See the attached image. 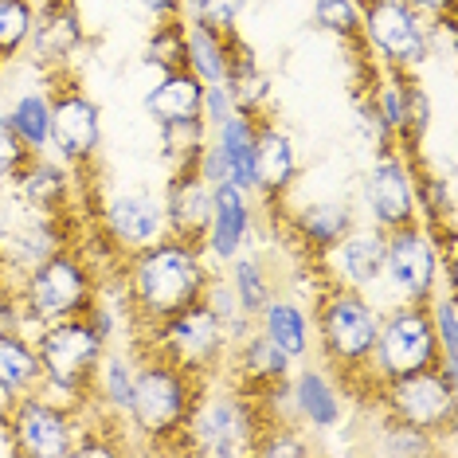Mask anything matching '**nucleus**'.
<instances>
[{
  "mask_svg": "<svg viewBox=\"0 0 458 458\" xmlns=\"http://www.w3.org/2000/svg\"><path fill=\"white\" fill-rule=\"evenodd\" d=\"M420 16L435 20V16H454V0H408Z\"/></svg>",
  "mask_w": 458,
  "mask_h": 458,
  "instance_id": "obj_43",
  "label": "nucleus"
},
{
  "mask_svg": "<svg viewBox=\"0 0 458 458\" xmlns=\"http://www.w3.org/2000/svg\"><path fill=\"white\" fill-rule=\"evenodd\" d=\"M255 326L263 329L290 360H306L310 352H314V321H310V314L301 310L298 298L275 294L263 310H259Z\"/></svg>",
  "mask_w": 458,
  "mask_h": 458,
  "instance_id": "obj_25",
  "label": "nucleus"
},
{
  "mask_svg": "<svg viewBox=\"0 0 458 458\" xmlns=\"http://www.w3.org/2000/svg\"><path fill=\"white\" fill-rule=\"evenodd\" d=\"M435 364H439V337L431 326V301H395L388 314H380L377 349L369 360V377L377 388Z\"/></svg>",
  "mask_w": 458,
  "mask_h": 458,
  "instance_id": "obj_7",
  "label": "nucleus"
},
{
  "mask_svg": "<svg viewBox=\"0 0 458 458\" xmlns=\"http://www.w3.org/2000/svg\"><path fill=\"white\" fill-rule=\"evenodd\" d=\"M224 87H227V95H232V102H235V110L267 114V106H270V79H267V71L255 64L251 47H247L235 32L227 36V75H224Z\"/></svg>",
  "mask_w": 458,
  "mask_h": 458,
  "instance_id": "obj_28",
  "label": "nucleus"
},
{
  "mask_svg": "<svg viewBox=\"0 0 458 458\" xmlns=\"http://www.w3.org/2000/svg\"><path fill=\"white\" fill-rule=\"evenodd\" d=\"M145 64H153L161 75H165V71L184 67V16L157 20L149 44H145Z\"/></svg>",
  "mask_w": 458,
  "mask_h": 458,
  "instance_id": "obj_36",
  "label": "nucleus"
},
{
  "mask_svg": "<svg viewBox=\"0 0 458 458\" xmlns=\"http://www.w3.org/2000/svg\"><path fill=\"white\" fill-rule=\"evenodd\" d=\"M227 349H232L227 329L216 321V314L204 301H196V306L181 310V314L157 321V326H153V345H149V352H161V357L184 364L196 377H208V372L224 369Z\"/></svg>",
  "mask_w": 458,
  "mask_h": 458,
  "instance_id": "obj_12",
  "label": "nucleus"
},
{
  "mask_svg": "<svg viewBox=\"0 0 458 458\" xmlns=\"http://www.w3.org/2000/svg\"><path fill=\"white\" fill-rule=\"evenodd\" d=\"M255 130H259V114H247V110H235L232 118H224L212 130L227 181L239 184L243 192H255Z\"/></svg>",
  "mask_w": 458,
  "mask_h": 458,
  "instance_id": "obj_26",
  "label": "nucleus"
},
{
  "mask_svg": "<svg viewBox=\"0 0 458 458\" xmlns=\"http://www.w3.org/2000/svg\"><path fill=\"white\" fill-rule=\"evenodd\" d=\"M4 126L13 130L32 153H44L47 133H51V95H39V90L20 95L13 106L4 110Z\"/></svg>",
  "mask_w": 458,
  "mask_h": 458,
  "instance_id": "obj_32",
  "label": "nucleus"
},
{
  "mask_svg": "<svg viewBox=\"0 0 458 458\" xmlns=\"http://www.w3.org/2000/svg\"><path fill=\"white\" fill-rule=\"evenodd\" d=\"M95 294H98L95 270L82 263V255L67 251V247L44 259L39 267H32L16 286L20 314H24V321H32L36 329L47 326V321L87 314Z\"/></svg>",
  "mask_w": 458,
  "mask_h": 458,
  "instance_id": "obj_6",
  "label": "nucleus"
},
{
  "mask_svg": "<svg viewBox=\"0 0 458 458\" xmlns=\"http://www.w3.org/2000/svg\"><path fill=\"white\" fill-rule=\"evenodd\" d=\"M0 431L8 435V451L24 458H71L79 439V408L39 392H24L0 415Z\"/></svg>",
  "mask_w": 458,
  "mask_h": 458,
  "instance_id": "obj_8",
  "label": "nucleus"
},
{
  "mask_svg": "<svg viewBox=\"0 0 458 458\" xmlns=\"http://www.w3.org/2000/svg\"><path fill=\"white\" fill-rule=\"evenodd\" d=\"M290 408H294L301 427L326 435L345 420V395H341V384L333 380L326 364H301L290 377Z\"/></svg>",
  "mask_w": 458,
  "mask_h": 458,
  "instance_id": "obj_19",
  "label": "nucleus"
},
{
  "mask_svg": "<svg viewBox=\"0 0 458 458\" xmlns=\"http://www.w3.org/2000/svg\"><path fill=\"white\" fill-rule=\"evenodd\" d=\"M102 145V118L98 106L82 95L79 87H59L51 90V133L47 149L59 153L67 165H87L95 161Z\"/></svg>",
  "mask_w": 458,
  "mask_h": 458,
  "instance_id": "obj_14",
  "label": "nucleus"
},
{
  "mask_svg": "<svg viewBox=\"0 0 458 458\" xmlns=\"http://www.w3.org/2000/svg\"><path fill=\"white\" fill-rule=\"evenodd\" d=\"M36 352H39V369H44V392L71 403V408H82L90 395L95 369L102 352H106V337L90 326L87 314H79L39 326Z\"/></svg>",
  "mask_w": 458,
  "mask_h": 458,
  "instance_id": "obj_5",
  "label": "nucleus"
},
{
  "mask_svg": "<svg viewBox=\"0 0 458 458\" xmlns=\"http://www.w3.org/2000/svg\"><path fill=\"white\" fill-rule=\"evenodd\" d=\"M439 275H451L439 259V239L435 227L423 220L400 224L384 232V278L395 301H431L439 294Z\"/></svg>",
  "mask_w": 458,
  "mask_h": 458,
  "instance_id": "obj_10",
  "label": "nucleus"
},
{
  "mask_svg": "<svg viewBox=\"0 0 458 458\" xmlns=\"http://www.w3.org/2000/svg\"><path fill=\"white\" fill-rule=\"evenodd\" d=\"M310 321H314V337H318L314 345L329 372H341V380L349 384L357 377H369V360L380 333V310L364 298V290L326 283L321 294L314 298ZM372 392H377V384H372Z\"/></svg>",
  "mask_w": 458,
  "mask_h": 458,
  "instance_id": "obj_2",
  "label": "nucleus"
},
{
  "mask_svg": "<svg viewBox=\"0 0 458 458\" xmlns=\"http://www.w3.org/2000/svg\"><path fill=\"white\" fill-rule=\"evenodd\" d=\"M380 411L384 420L395 423H411L420 431L439 435H454V415H458V380L443 377L439 364L423 372H411L403 380L380 384L377 388Z\"/></svg>",
  "mask_w": 458,
  "mask_h": 458,
  "instance_id": "obj_11",
  "label": "nucleus"
},
{
  "mask_svg": "<svg viewBox=\"0 0 458 458\" xmlns=\"http://www.w3.org/2000/svg\"><path fill=\"white\" fill-rule=\"evenodd\" d=\"M133 377H138V364H133L126 352H102L95 380H90L87 403L106 415L110 423H126L130 400H133Z\"/></svg>",
  "mask_w": 458,
  "mask_h": 458,
  "instance_id": "obj_27",
  "label": "nucleus"
},
{
  "mask_svg": "<svg viewBox=\"0 0 458 458\" xmlns=\"http://www.w3.org/2000/svg\"><path fill=\"white\" fill-rule=\"evenodd\" d=\"M377 451L380 454H392V458H423V454L439 451V439H435L431 431H420V427H411V423L384 420V431H380Z\"/></svg>",
  "mask_w": 458,
  "mask_h": 458,
  "instance_id": "obj_37",
  "label": "nucleus"
},
{
  "mask_svg": "<svg viewBox=\"0 0 458 458\" xmlns=\"http://www.w3.org/2000/svg\"><path fill=\"white\" fill-rule=\"evenodd\" d=\"M82 39H87V32H82L75 0H36V28L32 39H28L32 64L47 71L67 67L79 55Z\"/></svg>",
  "mask_w": 458,
  "mask_h": 458,
  "instance_id": "obj_15",
  "label": "nucleus"
},
{
  "mask_svg": "<svg viewBox=\"0 0 458 458\" xmlns=\"http://www.w3.org/2000/svg\"><path fill=\"white\" fill-rule=\"evenodd\" d=\"M0 384L13 395L44 388V369H39L36 341H28L24 329L0 326Z\"/></svg>",
  "mask_w": 458,
  "mask_h": 458,
  "instance_id": "obj_30",
  "label": "nucleus"
},
{
  "mask_svg": "<svg viewBox=\"0 0 458 458\" xmlns=\"http://www.w3.org/2000/svg\"><path fill=\"white\" fill-rule=\"evenodd\" d=\"M329 283L352 286V290H372L384 278V232L372 227H352L337 247L321 255Z\"/></svg>",
  "mask_w": 458,
  "mask_h": 458,
  "instance_id": "obj_18",
  "label": "nucleus"
},
{
  "mask_svg": "<svg viewBox=\"0 0 458 458\" xmlns=\"http://www.w3.org/2000/svg\"><path fill=\"white\" fill-rule=\"evenodd\" d=\"M208 263L204 247L189 243V239L161 235L157 243L141 247L130 255L126 263V298L130 310L141 321H149V329L157 321L181 314L200 301L208 286Z\"/></svg>",
  "mask_w": 458,
  "mask_h": 458,
  "instance_id": "obj_1",
  "label": "nucleus"
},
{
  "mask_svg": "<svg viewBox=\"0 0 458 458\" xmlns=\"http://www.w3.org/2000/svg\"><path fill=\"white\" fill-rule=\"evenodd\" d=\"M431 326L439 337V364H458V329H454V294L431 298Z\"/></svg>",
  "mask_w": 458,
  "mask_h": 458,
  "instance_id": "obj_40",
  "label": "nucleus"
},
{
  "mask_svg": "<svg viewBox=\"0 0 458 458\" xmlns=\"http://www.w3.org/2000/svg\"><path fill=\"white\" fill-rule=\"evenodd\" d=\"M208 141V126L204 118H176V122H161V149L169 169H189L200 153V145Z\"/></svg>",
  "mask_w": 458,
  "mask_h": 458,
  "instance_id": "obj_34",
  "label": "nucleus"
},
{
  "mask_svg": "<svg viewBox=\"0 0 458 458\" xmlns=\"http://www.w3.org/2000/svg\"><path fill=\"white\" fill-rule=\"evenodd\" d=\"M314 24L337 39H360V0H314Z\"/></svg>",
  "mask_w": 458,
  "mask_h": 458,
  "instance_id": "obj_39",
  "label": "nucleus"
},
{
  "mask_svg": "<svg viewBox=\"0 0 458 458\" xmlns=\"http://www.w3.org/2000/svg\"><path fill=\"white\" fill-rule=\"evenodd\" d=\"M13 189H16V200L24 204L28 212L67 216V204H71V196H75V181H71L67 161L32 153L24 169L16 173Z\"/></svg>",
  "mask_w": 458,
  "mask_h": 458,
  "instance_id": "obj_21",
  "label": "nucleus"
},
{
  "mask_svg": "<svg viewBox=\"0 0 458 458\" xmlns=\"http://www.w3.org/2000/svg\"><path fill=\"white\" fill-rule=\"evenodd\" d=\"M181 13L192 24H204V28L232 36L247 13V0H181Z\"/></svg>",
  "mask_w": 458,
  "mask_h": 458,
  "instance_id": "obj_38",
  "label": "nucleus"
},
{
  "mask_svg": "<svg viewBox=\"0 0 458 458\" xmlns=\"http://www.w3.org/2000/svg\"><path fill=\"white\" fill-rule=\"evenodd\" d=\"M415 173L411 161L400 149H380L377 161L364 173V212L372 216V224L380 232H392L400 224L420 220V200H415Z\"/></svg>",
  "mask_w": 458,
  "mask_h": 458,
  "instance_id": "obj_13",
  "label": "nucleus"
},
{
  "mask_svg": "<svg viewBox=\"0 0 458 458\" xmlns=\"http://www.w3.org/2000/svg\"><path fill=\"white\" fill-rule=\"evenodd\" d=\"M352 227H357V208L349 200H314V204H301L290 216L294 243H301V255L314 259V263H321V255L329 247H337Z\"/></svg>",
  "mask_w": 458,
  "mask_h": 458,
  "instance_id": "obj_22",
  "label": "nucleus"
},
{
  "mask_svg": "<svg viewBox=\"0 0 458 458\" xmlns=\"http://www.w3.org/2000/svg\"><path fill=\"white\" fill-rule=\"evenodd\" d=\"M255 224V204L251 192H243L239 184L224 181L212 189V216H208L204 232V255H212L216 263H232V259L247 247Z\"/></svg>",
  "mask_w": 458,
  "mask_h": 458,
  "instance_id": "obj_16",
  "label": "nucleus"
},
{
  "mask_svg": "<svg viewBox=\"0 0 458 458\" xmlns=\"http://www.w3.org/2000/svg\"><path fill=\"white\" fill-rule=\"evenodd\" d=\"M227 283H232V290H235L239 310H243L251 321L259 318V310H263L267 301L275 298V283H270L267 267L259 263V259L243 255V251H239L232 263H227Z\"/></svg>",
  "mask_w": 458,
  "mask_h": 458,
  "instance_id": "obj_33",
  "label": "nucleus"
},
{
  "mask_svg": "<svg viewBox=\"0 0 458 458\" xmlns=\"http://www.w3.org/2000/svg\"><path fill=\"white\" fill-rule=\"evenodd\" d=\"M28 157H32V149H28V145L0 122V189L16 181V173L28 165Z\"/></svg>",
  "mask_w": 458,
  "mask_h": 458,
  "instance_id": "obj_41",
  "label": "nucleus"
},
{
  "mask_svg": "<svg viewBox=\"0 0 458 458\" xmlns=\"http://www.w3.org/2000/svg\"><path fill=\"white\" fill-rule=\"evenodd\" d=\"M200 98H204V82L189 67H176V71H165L157 87L145 95V110L161 126V122H176V118H196L200 114Z\"/></svg>",
  "mask_w": 458,
  "mask_h": 458,
  "instance_id": "obj_29",
  "label": "nucleus"
},
{
  "mask_svg": "<svg viewBox=\"0 0 458 458\" xmlns=\"http://www.w3.org/2000/svg\"><path fill=\"white\" fill-rule=\"evenodd\" d=\"M235 114V102L227 95L224 82H212V87H204V98H200V118L208 130H216L224 118H232Z\"/></svg>",
  "mask_w": 458,
  "mask_h": 458,
  "instance_id": "obj_42",
  "label": "nucleus"
},
{
  "mask_svg": "<svg viewBox=\"0 0 458 458\" xmlns=\"http://www.w3.org/2000/svg\"><path fill=\"white\" fill-rule=\"evenodd\" d=\"M184 67H189L204 87L224 82V75H227V36L216 32V28L184 20Z\"/></svg>",
  "mask_w": 458,
  "mask_h": 458,
  "instance_id": "obj_31",
  "label": "nucleus"
},
{
  "mask_svg": "<svg viewBox=\"0 0 458 458\" xmlns=\"http://www.w3.org/2000/svg\"><path fill=\"white\" fill-rule=\"evenodd\" d=\"M298 176V157L294 145L267 114H259L255 130V192H263L267 200H283Z\"/></svg>",
  "mask_w": 458,
  "mask_h": 458,
  "instance_id": "obj_24",
  "label": "nucleus"
},
{
  "mask_svg": "<svg viewBox=\"0 0 458 458\" xmlns=\"http://www.w3.org/2000/svg\"><path fill=\"white\" fill-rule=\"evenodd\" d=\"M36 28V0H0V64L28 47Z\"/></svg>",
  "mask_w": 458,
  "mask_h": 458,
  "instance_id": "obj_35",
  "label": "nucleus"
},
{
  "mask_svg": "<svg viewBox=\"0 0 458 458\" xmlns=\"http://www.w3.org/2000/svg\"><path fill=\"white\" fill-rule=\"evenodd\" d=\"M204 380L208 377H196L161 352H145V360H138V377H133V400L126 415L130 431H138L149 446H165L169 439L181 446L184 423H189Z\"/></svg>",
  "mask_w": 458,
  "mask_h": 458,
  "instance_id": "obj_4",
  "label": "nucleus"
},
{
  "mask_svg": "<svg viewBox=\"0 0 458 458\" xmlns=\"http://www.w3.org/2000/svg\"><path fill=\"white\" fill-rule=\"evenodd\" d=\"M360 39L388 64V71H411L435 51V28L408 0H360Z\"/></svg>",
  "mask_w": 458,
  "mask_h": 458,
  "instance_id": "obj_9",
  "label": "nucleus"
},
{
  "mask_svg": "<svg viewBox=\"0 0 458 458\" xmlns=\"http://www.w3.org/2000/svg\"><path fill=\"white\" fill-rule=\"evenodd\" d=\"M263 431H267V411L255 392L239 388L232 380L224 388H212L204 380V388L189 411V423H184L181 446L208 458H239V454H255Z\"/></svg>",
  "mask_w": 458,
  "mask_h": 458,
  "instance_id": "obj_3",
  "label": "nucleus"
},
{
  "mask_svg": "<svg viewBox=\"0 0 458 458\" xmlns=\"http://www.w3.org/2000/svg\"><path fill=\"white\" fill-rule=\"evenodd\" d=\"M0 122H4V110H0Z\"/></svg>",
  "mask_w": 458,
  "mask_h": 458,
  "instance_id": "obj_44",
  "label": "nucleus"
},
{
  "mask_svg": "<svg viewBox=\"0 0 458 458\" xmlns=\"http://www.w3.org/2000/svg\"><path fill=\"white\" fill-rule=\"evenodd\" d=\"M102 227H106V235L126 255L157 243L161 235H169V227H165V208L157 196H149V192H114L110 200L102 204Z\"/></svg>",
  "mask_w": 458,
  "mask_h": 458,
  "instance_id": "obj_17",
  "label": "nucleus"
},
{
  "mask_svg": "<svg viewBox=\"0 0 458 458\" xmlns=\"http://www.w3.org/2000/svg\"><path fill=\"white\" fill-rule=\"evenodd\" d=\"M165 227L176 239H189V243H204L208 232V216H212V189L196 176V169H173V181L165 189Z\"/></svg>",
  "mask_w": 458,
  "mask_h": 458,
  "instance_id": "obj_23",
  "label": "nucleus"
},
{
  "mask_svg": "<svg viewBox=\"0 0 458 458\" xmlns=\"http://www.w3.org/2000/svg\"><path fill=\"white\" fill-rule=\"evenodd\" d=\"M290 364L294 360H290L259 326L247 329L224 357V369H235L227 380L239 384V388H247V392H263L270 384L290 380Z\"/></svg>",
  "mask_w": 458,
  "mask_h": 458,
  "instance_id": "obj_20",
  "label": "nucleus"
}]
</instances>
